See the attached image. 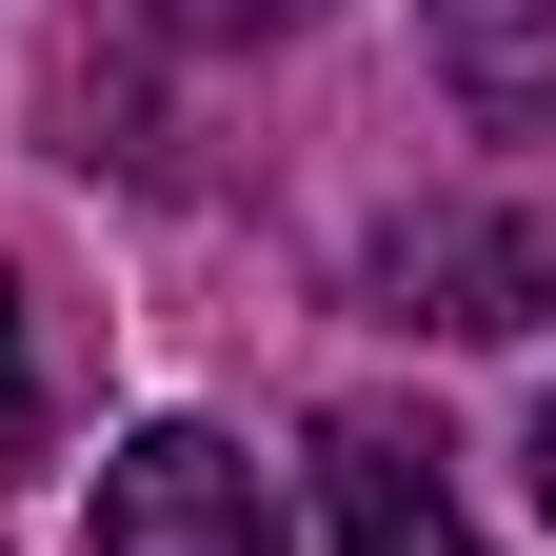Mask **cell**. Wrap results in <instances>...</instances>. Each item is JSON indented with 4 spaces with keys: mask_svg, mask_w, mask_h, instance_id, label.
Here are the masks:
<instances>
[{
    "mask_svg": "<svg viewBox=\"0 0 556 556\" xmlns=\"http://www.w3.org/2000/svg\"><path fill=\"white\" fill-rule=\"evenodd\" d=\"M80 556H278V477L219 438V417H139V438L100 457Z\"/></svg>",
    "mask_w": 556,
    "mask_h": 556,
    "instance_id": "obj_1",
    "label": "cell"
},
{
    "mask_svg": "<svg viewBox=\"0 0 556 556\" xmlns=\"http://www.w3.org/2000/svg\"><path fill=\"white\" fill-rule=\"evenodd\" d=\"M318 517H338V556H477L438 417H397V397H338L318 417Z\"/></svg>",
    "mask_w": 556,
    "mask_h": 556,
    "instance_id": "obj_2",
    "label": "cell"
},
{
    "mask_svg": "<svg viewBox=\"0 0 556 556\" xmlns=\"http://www.w3.org/2000/svg\"><path fill=\"white\" fill-rule=\"evenodd\" d=\"M397 318H438V338H517L536 299H556V219L536 199H497V219H397Z\"/></svg>",
    "mask_w": 556,
    "mask_h": 556,
    "instance_id": "obj_3",
    "label": "cell"
},
{
    "mask_svg": "<svg viewBox=\"0 0 556 556\" xmlns=\"http://www.w3.org/2000/svg\"><path fill=\"white\" fill-rule=\"evenodd\" d=\"M417 21H438V80H457L477 139H536L556 119V0H417Z\"/></svg>",
    "mask_w": 556,
    "mask_h": 556,
    "instance_id": "obj_4",
    "label": "cell"
},
{
    "mask_svg": "<svg viewBox=\"0 0 556 556\" xmlns=\"http://www.w3.org/2000/svg\"><path fill=\"white\" fill-rule=\"evenodd\" d=\"M139 21H179V40H299L318 0H139Z\"/></svg>",
    "mask_w": 556,
    "mask_h": 556,
    "instance_id": "obj_5",
    "label": "cell"
},
{
    "mask_svg": "<svg viewBox=\"0 0 556 556\" xmlns=\"http://www.w3.org/2000/svg\"><path fill=\"white\" fill-rule=\"evenodd\" d=\"M21 438H40V358H21V278H0V477H21Z\"/></svg>",
    "mask_w": 556,
    "mask_h": 556,
    "instance_id": "obj_6",
    "label": "cell"
},
{
    "mask_svg": "<svg viewBox=\"0 0 556 556\" xmlns=\"http://www.w3.org/2000/svg\"><path fill=\"white\" fill-rule=\"evenodd\" d=\"M536 517H556V397H536Z\"/></svg>",
    "mask_w": 556,
    "mask_h": 556,
    "instance_id": "obj_7",
    "label": "cell"
}]
</instances>
